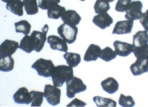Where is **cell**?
Listing matches in <instances>:
<instances>
[{"label": "cell", "instance_id": "obj_1", "mask_svg": "<svg viewBox=\"0 0 148 107\" xmlns=\"http://www.w3.org/2000/svg\"><path fill=\"white\" fill-rule=\"evenodd\" d=\"M74 76L72 67L65 65H60L55 67L51 77L54 85L61 87L64 83L72 79Z\"/></svg>", "mask_w": 148, "mask_h": 107}, {"label": "cell", "instance_id": "obj_2", "mask_svg": "<svg viewBox=\"0 0 148 107\" xmlns=\"http://www.w3.org/2000/svg\"><path fill=\"white\" fill-rule=\"evenodd\" d=\"M49 30L48 25H45L42 29V32L34 30L30 35V39L32 46L37 52H39L44 47L46 41V35Z\"/></svg>", "mask_w": 148, "mask_h": 107}, {"label": "cell", "instance_id": "obj_3", "mask_svg": "<svg viewBox=\"0 0 148 107\" xmlns=\"http://www.w3.org/2000/svg\"><path fill=\"white\" fill-rule=\"evenodd\" d=\"M55 66L51 60L39 58L32 66V68L34 69L39 76L44 77H50L52 76Z\"/></svg>", "mask_w": 148, "mask_h": 107}, {"label": "cell", "instance_id": "obj_4", "mask_svg": "<svg viewBox=\"0 0 148 107\" xmlns=\"http://www.w3.org/2000/svg\"><path fill=\"white\" fill-rule=\"evenodd\" d=\"M57 32L62 39L68 44H72L76 41L78 33V28L75 26L64 23L59 26Z\"/></svg>", "mask_w": 148, "mask_h": 107}, {"label": "cell", "instance_id": "obj_5", "mask_svg": "<svg viewBox=\"0 0 148 107\" xmlns=\"http://www.w3.org/2000/svg\"><path fill=\"white\" fill-rule=\"evenodd\" d=\"M66 95L70 99L74 98L76 94L85 91L87 88L82 80L76 77H73L66 82Z\"/></svg>", "mask_w": 148, "mask_h": 107}, {"label": "cell", "instance_id": "obj_6", "mask_svg": "<svg viewBox=\"0 0 148 107\" xmlns=\"http://www.w3.org/2000/svg\"><path fill=\"white\" fill-rule=\"evenodd\" d=\"M44 97L51 105H57L60 103L61 90L58 87L47 84L44 87Z\"/></svg>", "mask_w": 148, "mask_h": 107}, {"label": "cell", "instance_id": "obj_7", "mask_svg": "<svg viewBox=\"0 0 148 107\" xmlns=\"http://www.w3.org/2000/svg\"><path fill=\"white\" fill-rule=\"evenodd\" d=\"M143 4L141 1H133L131 3L126 11L124 17L128 20L140 19L143 14Z\"/></svg>", "mask_w": 148, "mask_h": 107}, {"label": "cell", "instance_id": "obj_8", "mask_svg": "<svg viewBox=\"0 0 148 107\" xmlns=\"http://www.w3.org/2000/svg\"><path fill=\"white\" fill-rule=\"evenodd\" d=\"M136 61L130 67L131 71L134 76H139L148 72V58L138 57Z\"/></svg>", "mask_w": 148, "mask_h": 107}, {"label": "cell", "instance_id": "obj_9", "mask_svg": "<svg viewBox=\"0 0 148 107\" xmlns=\"http://www.w3.org/2000/svg\"><path fill=\"white\" fill-rule=\"evenodd\" d=\"M18 48L19 44L18 42L6 39L0 46V57L12 56L16 52Z\"/></svg>", "mask_w": 148, "mask_h": 107}, {"label": "cell", "instance_id": "obj_10", "mask_svg": "<svg viewBox=\"0 0 148 107\" xmlns=\"http://www.w3.org/2000/svg\"><path fill=\"white\" fill-rule=\"evenodd\" d=\"M47 42L50 44L51 49L67 52L68 47L67 42L63 39H61L56 35H51L47 38Z\"/></svg>", "mask_w": 148, "mask_h": 107}, {"label": "cell", "instance_id": "obj_11", "mask_svg": "<svg viewBox=\"0 0 148 107\" xmlns=\"http://www.w3.org/2000/svg\"><path fill=\"white\" fill-rule=\"evenodd\" d=\"M134 24V21H121L116 23L112 32V35H125L131 33Z\"/></svg>", "mask_w": 148, "mask_h": 107}, {"label": "cell", "instance_id": "obj_12", "mask_svg": "<svg viewBox=\"0 0 148 107\" xmlns=\"http://www.w3.org/2000/svg\"><path fill=\"white\" fill-rule=\"evenodd\" d=\"M115 51L117 55L121 57H127L133 52L134 46L133 44L121 41H115L113 42Z\"/></svg>", "mask_w": 148, "mask_h": 107}, {"label": "cell", "instance_id": "obj_13", "mask_svg": "<svg viewBox=\"0 0 148 107\" xmlns=\"http://www.w3.org/2000/svg\"><path fill=\"white\" fill-rule=\"evenodd\" d=\"M14 102L18 104L28 105L32 102L30 93L26 87L20 88L13 96Z\"/></svg>", "mask_w": 148, "mask_h": 107}, {"label": "cell", "instance_id": "obj_14", "mask_svg": "<svg viewBox=\"0 0 148 107\" xmlns=\"http://www.w3.org/2000/svg\"><path fill=\"white\" fill-rule=\"evenodd\" d=\"M92 22L101 30H104L112 24L113 19L107 12H104L95 16Z\"/></svg>", "mask_w": 148, "mask_h": 107}, {"label": "cell", "instance_id": "obj_15", "mask_svg": "<svg viewBox=\"0 0 148 107\" xmlns=\"http://www.w3.org/2000/svg\"><path fill=\"white\" fill-rule=\"evenodd\" d=\"M64 23L68 25L76 26L79 24L82 18L78 12L74 10H68L64 12L61 17Z\"/></svg>", "mask_w": 148, "mask_h": 107}, {"label": "cell", "instance_id": "obj_16", "mask_svg": "<svg viewBox=\"0 0 148 107\" xmlns=\"http://www.w3.org/2000/svg\"><path fill=\"white\" fill-rule=\"evenodd\" d=\"M148 44V33L146 30H140L133 37V45L135 48H142Z\"/></svg>", "mask_w": 148, "mask_h": 107}, {"label": "cell", "instance_id": "obj_17", "mask_svg": "<svg viewBox=\"0 0 148 107\" xmlns=\"http://www.w3.org/2000/svg\"><path fill=\"white\" fill-rule=\"evenodd\" d=\"M101 86L104 91L113 94L118 91L119 85L114 78L108 77L101 82Z\"/></svg>", "mask_w": 148, "mask_h": 107}, {"label": "cell", "instance_id": "obj_18", "mask_svg": "<svg viewBox=\"0 0 148 107\" xmlns=\"http://www.w3.org/2000/svg\"><path fill=\"white\" fill-rule=\"evenodd\" d=\"M101 50L99 46L90 44L86 51L84 60L86 62L95 61L99 58Z\"/></svg>", "mask_w": 148, "mask_h": 107}, {"label": "cell", "instance_id": "obj_19", "mask_svg": "<svg viewBox=\"0 0 148 107\" xmlns=\"http://www.w3.org/2000/svg\"><path fill=\"white\" fill-rule=\"evenodd\" d=\"M23 2L21 0H9L6 8L14 14L21 17L23 14Z\"/></svg>", "mask_w": 148, "mask_h": 107}, {"label": "cell", "instance_id": "obj_20", "mask_svg": "<svg viewBox=\"0 0 148 107\" xmlns=\"http://www.w3.org/2000/svg\"><path fill=\"white\" fill-rule=\"evenodd\" d=\"M14 60L12 56L0 57V70L3 72H9L14 68Z\"/></svg>", "mask_w": 148, "mask_h": 107}, {"label": "cell", "instance_id": "obj_21", "mask_svg": "<svg viewBox=\"0 0 148 107\" xmlns=\"http://www.w3.org/2000/svg\"><path fill=\"white\" fill-rule=\"evenodd\" d=\"M64 58L66 60L67 63L69 66L72 68L78 66L81 62V55L76 53L66 52L63 55Z\"/></svg>", "mask_w": 148, "mask_h": 107}, {"label": "cell", "instance_id": "obj_22", "mask_svg": "<svg viewBox=\"0 0 148 107\" xmlns=\"http://www.w3.org/2000/svg\"><path fill=\"white\" fill-rule=\"evenodd\" d=\"M93 101L97 107H115L117 106V102L114 100L102 97L95 96L93 98Z\"/></svg>", "mask_w": 148, "mask_h": 107}, {"label": "cell", "instance_id": "obj_23", "mask_svg": "<svg viewBox=\"0 0 148 107\" xmlns=\"http://www.w3.org/2000/svg\"><path fill=\"white\" fill-rule=\"evenodd\" d=\"M66 11V8L64 7L59 5L54 6L48 9V17L52 19H59Z\"/></svg>", "mask_w": 148, "mask_h": 107}, {"label": "cell", "instance_id": "obj_24", "mask_svg": "<svg viewBox=\"0 0 148 107\" xmlns=\"http://www.w3.org/2000/svg\"><path fill=\"white\" fill-rule=\"evenodd\" d=\"M23 2L27 14L34 15L39 12L37 0H23Z\"/></svg>", "mask_w": 148, "mask_h": 107}, {"label": "cell", "instance_id": "obj_25", "mask_svg": "<svg viewBox=\"0 0 148 107\" xmlns=\"http://www.w3.org/2000/svg\"><path fill=\"white\" fill-rule=\"evenodd\" d=\"M16 32L17 33H22L25 35H27L30 32L31 25L26 20H22L14 23Z\"/></svg>", "mask_w": 148, "mask_h": 107}, {"label": "cell", "instance_id": "obj_26", "mask_svg": "<svg viewBox=\"0 0 148 107\" xmlns=\"http://www.w3.org/2000/svg\"><path fill=\"white\" fill-rule=\"evenodd\" d=\"M117 54L115 51L108 46L101 50L99 57L104 61L109 62L116 57Z\"/></svg>", "mask_w": 148, "mask_h": 107}, {"label": "cell", "instance_id": "obj_27", "mask_svg": "<svg viewBox=\"0 0 148 107\" xmlns=\"http://www.w3.org/2000/svg\"><path fill=\"white\" fill-rule=\"evenodd\" d=\"M110 9L109 2L106 0H97L94 5V10L97 14L106 12Z\"/></svg>", "mask_w": 148, "mask_h": 107}, {"label": "cell", "instance_id": "obj_28", "mask_svg": "<svg viewBox=\"0 0 148 107\" xmlns=\"http://www.w3.org/2000/svg\"><path fill=\"white\" fill-rule=\"evenodd\" d=\"M32 96V107H40L43 101L44 93L37 91H32L30 92Z\"/></svg>", "mask_w": 148, "mask_h": 107}, {"label": "cell", "instance_id": "obj_29", "mask_svg": "<svg viewBox=\"0 0 148 107\" xmlns=\"http://www.w3.org/2000/svg\"><path fill=\"white\" fill-rule=\"evenodd\" d=\"M19 48L27 53H30L32 51H34V48L30 41L29 35H25L22 39L20 42Z\"/></svg>", "mask_w": 148, "mask_h": 107}, {"label": "cell", "instance_id": "obj_30", "mask_svg": "<svg viewBox=\"0 0 148 107\" xmlns=\"http://www.w3.org/2000/svg\"><path fill=\"white\" fill-rule=\"evenodd\" d=\"M118 103L121 107H134L135 105L133 97L131 96H125L123 94H121L118 100Z\"/></svg>", "mask_w": 148, "mask_h": 107}, {"label": "cell", "instance_id": "obj_31", "mask_svg": "<svg viewBox=\"0 0 148 107\" xmlns=\"http://www.w3.org/2000/svg\"><path fill=\"white\" fill-rule=\"evenodd\" d=\"M61 0H39L38 7L43 10H48L59 3Z\"/></svg>", "mask_w": 148, "mask_h": 107}, {"label": "cell", "instance_id": "obj_32", "mask_svg": "<svg viewBox=\"0 0 148 107\" xmlns=\"http://www.w3.org/2000/svg\"><path fill=\"white\" fill-rule=\"evenodd\" d=\"M131 3V0H118L115 6V10L118 12H124Z\"/></svg>", "mask_w": 148, "mask_h": 107}, {"label": "cell", "instance_id": "obj_33", "mask_svg": "<svg viewBox=\"0 0 148 107\" xmlns=\"http://www.w3.org/2000/svg\"><path fill=\"white\" fill-rule=\"evenodd\" d=\"M140 23L143 26L144 30L148 32V10L143 13L142 17L140 19Z\"/></svg>", "mask_w": 148, "mask_h": 107}, {"label": "cell", "instance_id": "obj_34", "mask_svg": "<svg viewBox=\"0 0 148 107\" xmlns=\"http://www.w3.org/2000/svg\"><path fill=\"white\" fill-rule=\"evenodd\" d=\"M86 103L78 98H75L67 106V107H84Z\"/></svg>", "mask_w": 148, "mask_h": 107}, {"label": "cell", "instance_id": "obj_35", "mask_svg": "<svg viewBox=\"0 0 148 107\" xmlns=\"http://www.w3.org/2000/svg\"><path fill=\"white\" fill-rule=\"evenodd\" d=\"M1 1H2V2H5V3H7L9 0H1Z\"/></svg>", "mask_w": 148, "mask_h": 107}, {"label": "cell", "instance_id": "obj_36", "mask_svg": "<svg viewBox=\"0 0 148 107\" xmlns=\"http://www.w3.org/2000/svg\"><path fill=\"white\" fill-rule=\"evenodd\" d=\"M106 1H108V2H109V3H111V2L114 1L115 0H106Z\"/></svg>", "mask_w": 148, "mask_h": 107}, {"label": "cell", "instance_id": "obj_37", "mask_svg": "<svg viewBox=\"0 0 148 107\" xmlns=\"http://www.w3.org/2000/svg\"><path fill=\"white\" fill-rule=\"evenodd\" d=\"M79 1H83V2H84V1H85V0H79Z\"/></svg>", "mask_w": 148, "mask_h": 107}]
</instances>
